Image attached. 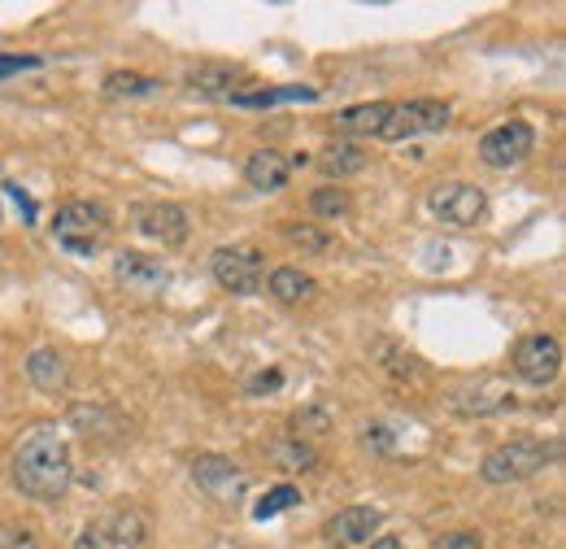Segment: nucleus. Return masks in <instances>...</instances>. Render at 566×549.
I'll return each mask as SVG.
<instances>
[{
  "label": "nucleus",
  "instance_id": "33",
  "mask_svg": "<svg viewBox=\"0 0 566 549\" xmlns=\"http://www.w3.org/2000/svg\"><path fill=\"white\" fill-rule=\"evenodd\" d=\"M9 193H13V201H18V209H22L27 218H35V206H31V197H27L22 188H9Z\"/></svg>",
  "mask_w": 566,
  "mask_h": 549
},
{
  "label": "nucleus",
  "instance_id": "25",
  "mask_svg": "<svg viewBox=\"0 0 566 549\" xmlns=\"http://www.w3.org/2000/svg\"><path fill=\"white\" fill-rule=\"evenodd\" d=\"M310 209L314 214H323V218H345L349 209H354V201H349V193H340V188H314L310 193Z\"/></svg>",
  "mask_w": 566,
  "mask_h": 549
},
{
  "label": "nucleus",
  "instance_id": "24",
  "mask_svg": "<svg viewBox=\"0 0 566 549\" xmlns=\"http://www.w3.org/2000/svg\"><path fill=\"white\" fill-rule=\"evenodd\" d=\"M287 506H301V493L292 488V484H275L258 506H253V519L258 524H266V519H275V515H283Z\"/></svg>",
  "mask_w": 566,
  "mask_h": 549
},
{
  "label": "nucleus",
  "instance_id": "1",
  "mask_svg": "<svg viewBox=\"0 0 566 549\" xmlns=\"http://www.w3.org/2000/svg\"><path fill=\"white\" fill-rule=\"evenodd\" d=\"M74 480L71 445L57 427H35L22 436V445L13 449V484L22 497L35 501H57L66 497Z\"/></svg>",
  "mask_w": 566,
  "mask_h": 549
},
{
  "label": "nucleus",
  "instance_id": "7",
  "mask_svg": "<svg viewBox=\"0 0 566 549\" xmlns=\"http://www.w3.org/2000/svg\"><path fill=\"white\" fill-rule=\"evenodd\" d=\"M427 206H431V214L440 222H449V227H475L484 218V209H489V197L475 184H436L431 197H427Z\"/></svg>",
  "mask_w": 566,
  "mask_h": 549
},
{
  "label": "nucleus",
  "instance_id": "9",
  "mask_svg": "<svg viewBox=\"0 0 566 549\" xmlns=\"http://www.w3.org/2000/svg\"><path fill=\"white\" fill-rule=\"evenodd\" d=\"M532 148H536V132H532V123H501L493 127L489 136L480 139V157H484V166H493V170H505V166H518L523 157H532Z\"/></svg>",
  "mask_w": 566,
  "mask_h": 549
},
{
  "label": "nucleus",
  "instance_id": "17",
  "mask_svg": "<svg viewBox=\"0 0 566 549\" xmlns=\"http://www.w3.org/2000/svg\"><path fill=\"white\" fill-rule=\"evenodd\" d=\"M314 162H318V170L327 179H349L357 170H366V148L354 144V139H332Z\"/></svg>",
  "mask_w": 566,
  "mask_h": 549
},
{
  "label": "nucleus",
  "instance_id": "31",
  "mask_svg": "<svg viewBox=\"0 0 566 549\" xmlns=\"http://www.w3.org/2000/svg\"><path fill=\"white\" fill-rule=\"evenodd\" d=\"M370 445H375V449H384V454H392V449H397V441H392V432H388L384 423L366 427V449H370Z\"/></svg>",
  "mask_w": 566,
  "mask_h": 549
},
{
  "label": "nucleus",
  "instance_id": "27",
  "mask_svg": "<svg viewBox=\"0 0 566 549\" xmlns=\"http://www.w3.org/2000/svg\"><path fill=\"white\" fill-rule=\"evenodd\" d=\"M44 62L35 58V53H0V79H9V74H22V70H40Z\"/></svg>",
  "mask_w": 566,
  "mask_h": 549
},
{
  "label": "nucleus",
  "instance_id": "29",
  "mask_svg": "<svg viewBox=\"0 0 566 549\" xmlns=\"http://www.w3.org/2000/svg\"><path fill=\"white\" fill-rule=\"evenodd\" d=\"M253 397H262V393H275V389H283V371H258L249 384H244Z\"/></svg>",
  "mask_w": 566,
  "mask_h": 549
},
{
  "label": "nucleus",
  "instance_id": "19",
  "mask_svg": "<svg viewBox=\"0 0 566 549\" xmlns=\"http://www.w3.org/2000/svg\"><path fill=\"white\" fill-rule=\"evenodd\" d=\"M292 101H318V87H258V92H231L235 110H271Z\"/></svg>",
  "mask_w": 566,
  "mask_h": 549
},
{
  "label": "nucleus",
  "instance_id": "21",
  "mask_svg": "<svg viewBox=\"0 0 566 549\" xmlns=\"http://www.w3.org/2000/svg\"><path fill=\"white\" fill-rule=\"evenodd\" d=\"M266 454H271V463H275L280 472H310V467L318 463V454H314L301 436H275Z\"/></svg>",
  "mask_w": 566,
  "mask_h": 549
},
{
  "label": "nucleus",
  "instance_id": "35",
  "mask_svg": "<svg viewBox=\"0 0 566 549\" xmlns=\"http://www.w3.org/2000/svg\"><path fill=\"white\" fill-rule=\"evenodd\" d=\"M4 549H40V546H35L31 537H13V541H9V546H4Z\"/></svg>",
  "mask_w": 566,
  "mask_h": 549
},
{
  "label": "nucleus",
  "instance_id": "18",
  "mask_svg": "<svg viewBox=\"0 0 566 549\" xmlns=\"http://www.w3.org/2000/svg\"><path fill=\"white\" fill-rule=\"evenodd\" d=\"M384 118H388V105H384V101H370V105H349V110H340V114L332 118V127H336L340 136H379Z\"/></svg>",
  "mask_w": 566,
  "mask_h": 549
},
{
  "label": "nucleus",
  "instance_id": "11",
  "mask_svg": "<svg viewBox=\"0 0 566 549\" xmlns=\"http://www.w3.org/2000/svg\"><path fill=\"white\" fill-rule=\"evenodd\" d=\"M114 274H118V283H123L132 297H161L166 283H170L166 267H161L157 258H148V253H118Z\"/></svg>",
  "mask_w": 566,
  "mask_h": 549
},
{
  "label": "nucleus",
  "instance_id": "23",
  "mask_svg": "<svg viewBox=\"0 0 566 549\" xmlns=\"http://www.w3.org/2000/svg\"><path fill=\"white\" fill-rule=\"evenodd\" d=\"M240 79H244V74L235 66H213V62L188 70V87H192V92H227V87H235Z\"/></svg>",
  "mask_w": 566,
  "mask_h": 549
},
{
  "label": "nucleus",
  "instance_id": "16",
  "mask_svg": "<svg viewBox=\"0 0 566 549\" xmlns=\"http://www.w3.org/2000/svg\"><path fill=\"white\" fill-rule=\"evenodd\" d=\"M101 532H105L109 549H140L148 541V524H144L140 510H132V506H118V510L101 515Z\"/></svg>",
  "mask_w": 566,
  "mask_h": 549
},
{
  "label": "nucleus",
  "instance_id": "30",
  "mask_svg": "<svg viewBox=\"0 0 566 549\" xmlns=\"http://www.w3.org/2000/svg\"><path fill=\"white\" fill-rule=\"evenodd\" d=\"M74 549H109V541H105V532H101V519H92L83 532H78V541H74Z\"/></svg>",
  "mask_w": 566,
  "mask_h": 549
},
{
  "label": "nucleus",
  "instance_id": "4",
  "mask_svg": "<svg viewBox=\"0 0 566 549\" xmlns=\"http://www.w3.org/2000/svg\"><path fill=\"white\" fill-rule=\"evenodd\" d=\"M453 118V110L436 96H423V101H406V105H388V118L379 127V139L388 144H401V139L427 136V132H444Z\"/></svg>",
  "mask_w": 566,
  "mask_h": 549
},
{
  "label": "nucleus",
  "instance_id": "5",
  "mask_svg": "<svg viewBox=\"0 0 566 549\" xmlns=\"http://www.w3.org/2000/svg\"><path fill=\"white\" fill-rule=\"evenodd\" d=\"M514 375L532 389H545L563 375V344L554 341L549 332H532L514 344Z\"/></svg>",
  "mask_w": 566,
  "mask_h": 549
},
{
  "label": "nucleus",
  "instance_id": "34",
  "mask_svg": "<svg viewBox=\"0 0 566 549\" xmlns=\"http://www.w3.org/2000/svg\"><path fill=\"white\" fill-rule=\"evenodd\" d=\"M370 549H406V541H401V537H375Z\"/></svg>",
  "mask_w": 566,
  "mask_h": 549
},
{
  "label": "nucleus",
  "instance_id": "12",
  "mask_svg": "<svg viewBox=\"0 0 566 549\" xmlns=\"http://www.w3.org/2000/svg\"><path fill=\"white\" fill-rule=\"evenodd\" d=\"M449 406L458 414H496L514 406V393L501 380H471V384H458L449 393Z\"/></svg>",
  "mask_w": 566,
  "mask_h": 549
},
{
  "label": "nucleus",
  "instance_id": "15",
  "mask_svg": "<svg viewBox=\"0 0 566 549\" xmlns=\"http://www.w3.org/2000/svg\"><path fill=\"white\" fill-rule=\"evenodd\" d=\"M244 179L258 193H280V188H287V179H292V166H287V157L275 153V148H258L244 162Z\"/></svg>",
  "mask_w": 566,
  "mask_h": 549
},
{
  "label": "nucleus",
  "instance_id": "6",
  "mask_svg": "<svg viewBox=\"0 0 566 549\" xmlns=\"http://www.w3.org/2000/svg\"><path fill=\"white\" fill-rule=\"evenodd\" d=\"M105 209L92 206V201H66L53 218V231L57 240L71 249V253H96V236L105 231Z\"/></svg>",
  "mask_w": 566,
  "mask_h": 549
},
{
  "label": "nucleus",
  "instance_id": "13",
  "mask_svg": "<svg viewBox=\"0 0 566 549\" xmlns=\"http://www.w3.org/2000/svg\"><path fill=\"white\" fill-rule=\"evenodd\" d=\"M379 524H384V515L375 506H349L327 524V537H332V546H366V541H375Z\"/></svg>",
  "mask_w": 566,
  "mask_h": 549
},
{
  "label": "nucleus",
  "instance_id": "10",
  "mask_svg": "<svg viewBox=\"0 0 566 549\" xmlns=\"http://www.w3.org/2000/svg\"><path fill=\"white\" fill-rule=\"evenodd\" d=\"M136 231L175 249L188 240V214L175 206V201H148V206H136Z\"/></svg>",
  "mask_w": 566,
  "mask_h": 549
},
{
  "label": "nucleus",
  "instance_id": "8",
  "mask_svg": "<svg viewBox=\"0 0 566 549\" xmlns=\"http://www.w3.org/2000/svg\"><path fill=\"white\" fill-rule=\"evenodd\" d=\"M192 480L201 484L213 501H222V506H235V501H244V493H249V472H244L240 463L222 458V454H201V458H192Z\"/></svg>",
  "mask_w": 566,
  "mask_h": 549
},
{
  "label": "nucleus",
  "instance_id": "28",
  "mask_svg": "<svg viewBox=\"0 0 566 549\" xmlns=\"http://www.w3.org/2000/svg\"><path fill=\"white\" fill-rule=\"evenodd\" d=\"M436 549H484V537L480 532H444V537H436Z\"/></svg>",
  "mask_w": 566,
  "mask_h": 549
},
{
  "label": "nucleus",
  "instance_id": "26",
  "mask_svg": "<svg viewBox=\"0 0 566 549\" xmlns=\"http://www.w3.org/2000/svg\"><path fill=\"white\" fill-rule=\"evenodd\" d=\"M296 249H310V253H323V249H332V236L327 231H314V227H287L283 231Z\"/></svg>",
  "mask_w": 566,
  "mask_h": 549
},
{
  "label": "nucleus",
  "instance_id": "2",
  "mask_svg": "<svg viewBox=\"0 0 566 549\" xmlns=\"http://www.w3.org/2000/svg\"><path fill=\"white\" fill-rule=\"evenodd\" d=\"M558 445L549 441H536V436H523V441H510V445H496L484 454L480 463V476L489 484H523L532 476H541L549 463H558Z\"/></svg>",
  "mask_w": 566,
  "mask_h": 549
},
{
  "label": "nucleus",
  "instance_id": "20",
  "mask_svg": "<svg viewBox=\"0 0 566 549\" xmlns=\"http://www.w3.org/2000/svg\"><path fill=\"white\" fill-rule=\"evenodd\" d=\"M266 288H271V297H275V301H283V305L310 301V297L318 292V283L301 271V267H275V271H271V279H266Z\"/></svg>",
  "mask_w": 566,
  "mask_h": 549
},
{
  "label": "nucleus",
  "instance_id": "14",
  "mask_svg": "<svg viewBox=\"0 0 566 549\" xmlns=\"http://www.w3.org/2000/svg\"><path fill=\"white\" fill-rule=\"evenodd\" d=\"M27 380L40 393H62L71 384V362L57 349H31L27 353Z\"/></svg>",
  "mask_w": 566,
  "mask_h": 549
},
{
  "label": "nucleus",
  "instance_id": "22",
  "mask_svg": "<svg viewBox=\"0 0 566 549\" xmlns=\"http://www.w3.org/2000/svg\"><path fill=\"white\" fill-rule=\"evenodd\" d=\"M161 83L157 79H148V74H136V70H114V74H105V96H114V101H136V96H153Z\"/></svg>",
  "mask_w": 566,
  "mask_h": 549
},
{
  "label": "nucleus",
  "instance_id": "3",
  "mask_svg": "<svg viewBox=\"0 0 566 549\" xmlns=\"http://www.w3.org/2000/svg\"><path fill=\"white\" fill-rule=\"evenodd\" d=\"M210 271L218 288H227L231 297H253L266 279V262L253 245H222L210 253Z\"/></svg>",
  "mask_w": 566,
  "mask_h": 549
},
{
  "label": "nucleus",
  "instance_id": "32",
  "mask_svg": "<svg viewBox=\"0 0 566 549\" xmlns=\"http://www.w3.org/2000/svg\"><path fill=\"white\" fill-rule=\"evenodd\" d=\"M292 423H296L301 432H305V427H318V432H327V427H332V418H327V414H323V411H305V414H296Z\"/></svg>",
  "mask_w": 566,
  "mask_h": 549
}]
</instances>
